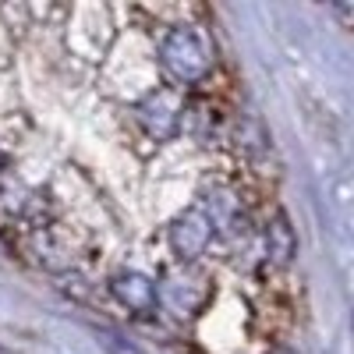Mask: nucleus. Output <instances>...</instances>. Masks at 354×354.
I'll use <instances>...</instances> for the list:
<instances>
[{
    "label": "nucleus",
    "mask_w": 354,
    "mask_h": 354,
    "mask_svg": "<svg viewBox=\"0 0 354 354\" xmlns=\"http://www.w3.org/2000/svg\"><path fill=\"white\" fill-rule=\"evenodd\" d=\"M163 64L177 78L195 82V78L205 75V68H209V57H205V46L192 28H177V32L163 43Z\"/></svg>",
    "instance_id": "1"
},
{
    "label": "nucleus",
    "mask_w": 354,
    "mask_h": 354,
    "mask_svg": "<svg viewBox=\"0 0 354 354\" xmlns=\"http://www.w3.org/2000/svg\"><path fill=\"white\" fill-rule=\"evenodd\" d=\"M209 234H213V227H209V220H205V213L202 209H188L181 220L174 223V248H177V255L181 259H195L202 248H205V241H209Z\"/></svg>",
    "instance_id": "2"
},
{
    "label": "nucleus",
    "mask_w": 354,
    "mask_h": 354,
    "mask_svg": "<svg viewBox=\"0 0 354 354\" xmlns=\"http://www.w3.org/2000/svg\"><path fill=\"white\" fill-rule=\"evenodd\" d=\"M113 290H117V298L135 312H149L156 305V283L145 280L142 273H121L113 280Z\"/></svg>",
    "instance_id": "3"
},
{
    "label": "nucleus",
    "mask_w": 354,
    "mask_h": 354,
    "mask_svg": "<svg viewBox=\"0 0 354 354\" xmlns=\"http://www.w3.org/2000/svg\"><path fill=\"white\" fill-rule=\"evenodd\" d=\"M96 340H100L103 351H110V354H145V351H138L131 340H124L121 333H113V330H96Z\"/></svg>",
    "instance_id": "4"
},
{
    "label": "nucleus",
    "mask_w": 354,
    "mask_h": 354,
    "mask_svg": "<svg viewBox=\"0 0 354 354\" xmlns=\"http://www.w3.org/2000/svg\"><path fill=\"white\" fill-rule=\"evenodd\" d=\"M273 234H277V241H280V248H277V262H287V259H290V252H294V241H290V227H287V220H283V216L277 220Z\"/></svg>",
    "instance_id": "5"
}]
</instances>
